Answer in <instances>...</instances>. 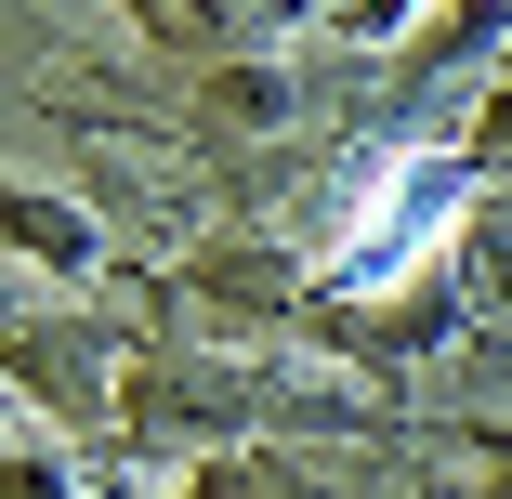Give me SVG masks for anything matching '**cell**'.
Segmentation results:
<instances>
[{"mask_svg": "<svg viewBox=\"0 0 512 499\" xmlns=\"http://www.w3.org/2000/svg\"><path fill=\"white\" fill-rule=\"evenodd\" d=\"M355 27H368V40H394V27H421V0H355Z\"/></svg>", "mask_w": 512, "mask_h": 499, "instance_id": "cell-2", "label": "cell"}, {"mask_svg": "<svg viewBox=\"0 0 512 499\" xmlns=\"http://www.w3.org/2000/svg\"><path fill=\"white\" fill-rule=\"evenodd\" d=\"M473 211V171L447 158V145H407V158H381L368 171V197H355V237L329 250V289H394V276H421L434 250H447V224Z\"/></svg>", "mask_w": 512, "mask_h": 499, "instance_id": "cell-1", "label": "cell"}]
</instances>
